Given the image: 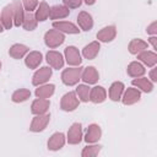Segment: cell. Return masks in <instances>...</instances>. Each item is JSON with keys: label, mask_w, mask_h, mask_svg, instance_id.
Listing matches in <instances>:
<instances>
[{"label": "cell", "mask_w": 157, "mask_h": 157, "mask_svg": "<svg viewBox=\"0 0 157 157\" xmlns=\"http://www.w3.org/2000/svg\"><path fill=\"white\" fill-rule=\"evenodd\" d=\"M102 136V130L98 124H91L87 128L86 135H85V141L87 144H96Z\"/></svg>", "instance_id": "cell-14"}, {"label": "cell", "mask_w": 157, "mask_h": 157, "mask_svg": "<svg viewBox=\"0 0 157 157\" xmlns=\"http://www.w3.org/2000/svg\"><path fill=\"white\" fill-rule=\"evenodd\" d=\"M148 42L151 43V45H152L153 49H157V37L156 36H151L148 38Z\"/></svg>", "instance_id": "cell-39"}, {"label": "cell", "mask_w": 157, "mask_h": 157, "mask_svg": "<svg viewBox=\"0 0 157 157\" xmlns=\"http://www.w3.org/2000/svg\"><path fill=\"white\" fill-rule=\"evenodd\" d=\"M86 5H93L94 2H96V0H82Z\"/></svg>", "instance_id": "cell-40"}, {"label": "cell", "mask_w": 157, "mask_h": 157, "mask_svg": "<svg viewBox=\"0 0 157 157\" xmlns=\"http://www.w3.org/2000/svg\"><path fill=\"white\" fill-rule=\"evenodd\" d=\"M126 72H128L129 76L136 78V77L144 76L145 72H146V69H145V66H144L140 61H132V63H130V64L128 65Z\"/></svg>", "instance_id": "cell-25"}, {"label": "cell", "mask_w": 157, "mask_h": 157, "mask_svg": "<svg viewBox=\"0 0 157 157\" xmlns=\"http://www.w3.org/2000/svg\"><path fill=\"white\" fill-rule=\"evenodd\" d=\"M42 59H43V55L40 52H37V50L28 52L25 59V64L28 69H37L42 63Z\"/></svg>", "instance_id": "cell-18"}, {"label": "cell", "mask_w": 157, "mask_h": 157, "mask_svg": "<svg viewBox=\"0 0 157 157\" xmlns=\"http://www.w3.org/2000/svg\"><path fill=\"white\" fill-rule=\"evenodd\" d=\"M146 32L148 34H151V36H156L157 34V22L153 21L151 25H148L147 28H146Z\"/></svg>", "instance_id": "cell-37"}, {"label": "cell", "mask_w": 157, "mask_h": 157, "mask_svg": "<svg viewBox=\"0 0 157 157\" xmlns=\"http://www.w3.org/2000/svg\"><path fill=\"white\" fill-rule=\"evenodd\" d=\"M23 9L27 10V12H32L37 9L38 6V0H21Z\"/></svg>", "instance_id": "cell-35"}, {"label": "cell", "mask_w": 157, "mask_h": 157, "mask_svg": "<svg viewBox=\"0 0 157 157\" xmlns=\"http://www.w3.org/2000/svg\"><path fill=\"white\" fill-rule=\"evenodd\" d=\"M63 2L69 9H77V7L81 6L82 0H63Z\"/></svg>", "instance_id": "cell-36"}, {"label": "cell", "mask_w": 157, "mask_h": 157, "mask_svg": "<svg viewBox=\"0 0 157 157\" xmlns=\"http://www.w3.org/2000/svg\"><path fill=\"white\" fill-rule=\"evenodd\" d=\"M29 52V48L25 44H20V43H16L13 45H11V48L9 49V55L13 59H21L23 58L27 53Z\"/></svg>", "instance_id": "cell-27"}, {"label": "cell", "mask_w": 157, "mask_h": 157, "mask_svg": "<svg viewBox=\"0 0 157 157\" xmlns=\"http://www.w3.org/2000/svg\"><path fill=\"white\" fill-rule=\"evenodd\" d=\"M12 5V12H13V26L20 27L22 25L23 17H25V9L21 2V0H13L11 2Z\"/></svg>", "instance_id": "cell-11"}, {"label": "cell", "mask_w": 157, "mask_h": 157, "mask_svg": "<svg viewBox=\"0 0 157 157\" xmlns=\"http://www.w3.org/2000/svg\"><path fill=\"white\" fill-rule=\"evenodd\" d=\"M0 70H1V61H0Z\"/></svg>", "instance_id": "cell-42"}, {"label": "cell", "mask_w": 157, "mask_h": 157, "mask_svg": "<svg viewBox=\"0 0 157 157\" xmlns=\"http://www.w3.org/2000/svg\"><path fill=\"white\" fill-rule=\"evenodd\" d=\"M115 36H117V28H115V26L110 25V26H105L101 31H98L97 39L99 42L108 43V42H112L115 38Z\"/></svg>", "instance_id": "cell-13"}, {"label": "cell", "mask_w": 157, "mask_h": 157, "mask_svg": "<svg viewBox=\"0 0 157 157\" xmlns=\"http://www.w3.org/2000/svg\"><path fill=\"white\" fill-rule=\"evenodd\" d=\"M132 86L134 87H137L140 91L142 92H146V93H150L152 90H153V82L151 80H148L147 77H136L132 80Z\"/></svg>", "instance_id": "cell-24"}, {"label": "cell", "mask_w": 157, "mask_h": 157, "mask_svg": "<svg viewBox=\"0 0 157 157\" xmlns=\"http://www.w3.org/2000/svg\"><path fill=\"white\" fill-rule=\"evenodd\" d=\"M101 148H102V146H99V145H88V146L83 147L81 156L82 157H94L101 152Z\"/></svg>", "instance_id": "cell-34"}, {"label": "cell", "mask_w": 157, "mask_h": 157, "mask_svg": "<svg viewBox=\"0 0 157 157\" xmlns=\"http://www.w3.org/2000/svg\"><path fill=\"white\" fill-rule=\"evenodd\" d=\"M137 59L148 67H153L157 64V54L151 50H144L137 54Z\"/></svg>", "instance_id": "cell-20"}, {"label": "cell", "mask_w": 157, "mask_h": 157, "mask_svg": "<svg viewBox=\"0 0 157 157\" xmlns=\"http://www.w3.org/2000/svg\"><path fill=\"white\" fill-rule=\"evenodd\" d=\"M107 98V92L104 90V87L102 86H94L93 88H91L90 91V101L98 104V103H102L104 102Z\"/></svg>", "instance_id": "cell-22"}, {"label": "cell", "mask_w": 157, "mask_h": 157, "mask_svg": "<svg viewBox=\"0 0 157 157\" xmlns=\"http://www.w3.org/2000/svg\"><path fill=\"white\" fill-rule=\"evenodd\" d=\"M65 40V36L63 32L58 31V29H49L48 32H45L44 34V43L48 48H56L59 45H61Z\"/></svg>", "instance_id": "cell-2"}, {"label": "cell", "mask_w": 157, "mask_h": 157, "mask_svg": "<svg viewBox=\"0 0 157 157\" xmlns=\"http://www.w3.org/2000/svg\"><path fill=\"white\" fill-rule=\"evenodd\" d=\"M81 80L87 85H94L99 80V74L94 66H87L82 70Z\"/></svg>", "instance_id": "cell-9"}, {"label": "cell", "mask_w": 157, "mask_h": 157, "mask_svg": "<svg viewBox=\"0 0 157 157\" xmlns=\"http://www.w3.org/2000/svg\"><path fill=\"white\" fill-rule=\"evenodd\" d=\"M78 104H80V99L77 98L76 93L72 91L65 93L60 101V108L64 112H72L78 107Z\"/></svg>", "instance_id": "cell-3"}, {"label": "cell", "mask_w": 157, "mask_h": 157, "mask_svg": "<svg viewBox=\"0 0 157 157\" xmlns=\"http://www.w3.org/2000/svg\"><path fill=\"white\" fill-rule=\"evenodd\" d=\"M67 142L70 145H77L82 140V125L80 123H74L67 131Z\"/></svg>", "instance_id": "cell-8"}, {"label": "cell", "mask_w": 157, "mask_h": 157, "mask_svg": "<svg viewBox=\"0 0 157 157\" xmlns=\"http://www.w3.org/2000/svg\"><path fill=\"white\" fill-rule=\"evenodd\" d=\"M29 97H31V91L29 90H27V88H20V90H16L12 93L11 99L15 103H22V102L27 101Z\"/></svg>", "instance_id": "cell-32"}, {"label": "cell", "mask_w": 157, "mask_h": 157, "mask_svg": "<svg viewBox=\"0 0 157 157\" xmlns=\"http://www.w3.org/2000/svg\"><path fill=\"white\" fill-rule=\"evenodd\" d=\"M53 28L64 32V33H69V34H77L80 33V29L76 25H74L72 22H67V21H55L53 22Z\"/></svg>", "instance_id": "cell-16"}, {"label": "cell", "mask_w": 157, "mask_h": 157, "mask_svg": "<svg viewBox=\"0 0 157 157\" xmlns=\"http://www.w3.org/2000/svg\"><path fill=\"white\" fill-rule=\"evenodd\" d=\"M37 87L38 88H36V92H34L37 98H47L48 99L49 97L53 96V93L55 91V86L53 83H48V85L43 83L40 86H37Z\"/></svg>", "instance_id": "cell-28"}, {"label": "cell", "mask_w": 157, "mask_h": 157, "mask_svg": "<svg viewBox=\"0 0 157 157\" xmlns=\"http://www.w3.org/2000/svg\"><path fill=\"white\" fill-rule=\"evenodd\" d=\"M77 23H78V26H80L81 29H83V31H90V29H92V27H93V18H92V16H91L88 12L81 11V12L77 15Z\"/></svg>", "instance_id": "cell-23"}, {"label": "cell", "mask_w": 157, "mask_h": 157, "mask_svg": "<svg viewBox=\"0 0 157 157\" xmlns=\"http://www.w3.org/2000/svg\"><path fill=\"white\" fill-rule=\"evenodd\" d=\"M65 141H66V137L63 132H55L48 140V148L50 151H59L60 148L64 147Z\"/></svg>", "instance_id": "cell-15"}, {"label": "cell", "mask_w": 157, "mask_h": 157, "mask_svg": "<svg viewBox=\"0 0 157 157\" xmlns=\"http://www.w3.org/2000/svg\"><path fill=\"white\" fill-rule=\"evenodd\" d=\"M82 70H83V67H81V66L65 69L61 72V81H63V83L66 85V86H75V85H77L78 81L81 80Z\"/></svg>", "instance_id": "cell-1"}, {"label": "cell", "mask_w": 157, "mask_h": 157, "mask_svg": "<svg viewBox=\"0 0 157 157\" xmlns=\"http://www.w3.org/2000/svg\"><path fill=\"white\" fill-rule=\"evenodd\" d=\"M99 49H101L99 42H97V40L91 42V43H88L87 45L83 47V49H82V55H83L85 59L92 60V59H94V58L97 56V54L99 53Z\"/></svg>", "instance_id": "cell-19"}, {"label": "cell", "mask_w": 157, "mask_h": 157, "mask_svg": "<svg viewBox=\"0 0 157 157\" xmlns=\"http://www.w3.org/2000/svg\"><path fill=\"white\" fill-rule=\"evenodd\" d=\"M90 91H91V88H90L88 85L86 83V85H78V86L76 87L75 93H76V96L80 98V101H82V102H88V101H90Z\"/></svg>", "instance_id": "cell-33"}, {"label": "cell", "mask_w": 157, "mask_h": 157, "mask_svg": "<svg viewBox=\"0 0 157 157\" xmlns=\"http://www.w3.org/2000/svg\"><path fill=\"white\" fill-rule=\"evenodd\" d=\"M64 55H65V60L69 65L71 66H78L82 61L81 59V54L78 52V49L74 45H69L65 48L64 50Z\"/></svg>", "instance_id": "cell-5"}, {"label": "cell", "mask_w": 157, "mask_h": 157, "mask_svg": "<svg viewBox=\"0 0 157 157\" xmlns=\"http://www.w3.org/2000/svg\"><path fill=\"white\" fill-rule=\"evenodd\" d=\"M124 83L120 82V81H115L110 85L109 87V98L114 102H118L120 101L121 96H123V92H124Z\"/></svg>", "instance_id": "cell-26"}, {"label": "cell", "mask_w": 157, "mask_h": 157, "mask_svg": "<svg viewBox=\"0 0 157 157\" xmlns=\"http://www.w3.org/2000/svg\"><path fill=\"white\" fill-rule=\"evenodd\" d=\"M0 20H1V23L4 26L5 29H11L12 26H13V12H12V5L9 4L6 5L1 13H0Z\"/></svg>", "instance_id": "cell-12"}, {"label": "cell", "mask_w": 157, "mask_h": 157, "mask_svg": "<svg viewBox=\"0 0 157 157\" xmlns=\"http://www.w3.org/2000/svg\"><path fill=\"white\" fill-rule=\"evenodd\" d=\"M140 98H141V91L137 88H134V87H129L123 92V96L120 99H121L123 104L131 105V104L137 103L140 101Z\"/></svg>", "instance_id": "cell-7"}, {"label": "cell", "mask_w": 157, "mask_h": 157, "mask_svg": "<svg viewBox=\"0 0 157 157\" xmlns=\"http://www.w3.org/2000/svg\"><path fill=\"white\" fill-rule=\"evenodd\" d=\"M49 105H50L49 99H47V98H37V99H34V101L32 102L31 112H32V114H34V115L44 114V113L48 112Z\"/></svg>", "instance_id": "cell-17"}, {"label": "cell", "mask_w": 157, "mask_h": 157, "mask_svg": "<svg viewBox=\"0 0 157 157\" xmlns=\"http://www.w3.org/2000/svg\"><path fill=\"white\" fill-rule=\"evenodd\" d=\"M150 78H151L152 82H156V81H157V69H156L155 66H153L152 70L150 71Z\"/></svg>", "instance_id": "cell-38"}, {"label": "cell", "mask_w": 157, "mask_h": 157, "mask_svg": "<svg viewBox=\"0 0 157 157\" xmlns=\"http://www.w3.org/2000/svg\"><path fill=\"white\" fill-rule=\"evenodd\" d=\"M52 74H53V71H52V69L49 66L40 67L32 76V83H33V86H40V85L45 83L52 77Z\"/></svg>", "instance_id": "cell-6"}, {"label": "cell", "mask_w": 157, "mask_h": 157, "mask_svg": "<svg viewBox=\"0 0 157 157\" xmlns=\"http://www.w3.org/2000/svg\"><path fill=\"white\" fill-rule=\"evenodd\" d=\"M45 58H47V63H48L53 69H56V70L63 69L65 61H64L63 55H61L59 52H56V50H49V52L47 53Z\"/></svg>", "instance_id": "cell-10"}, {"label": "cell", "mask_w": 157, "mask_h": 157, "mask_svg": "<svg viewBox=\"0 0 157 157\" xmlns=\"http://www.w3.org/2000/svg\"><path fill=\"white\" fill-rule=\"evenodd\" d=\"M4 29H5V28H4V26H2V23H1V20H0V33H1V32H2Z\"/></svg>", "instance_id": "cell-41"}, {"label": "cell", "mask_w": 157, "mask_h": 157, "mask_svg": "<svg viewBox=\"0 0 157 157\" xmlns=\"http://www.w3.org/2000/svg\"><path fill=\"white\" fill-rule=\"evenodd\" d=\"M49 120H50V115L44 113V114H38L33 118L31 125H29V130L32 132H40L43 131L47 125L49 124Z\"/></svg>", "instance_id": "cell-4"}, {"label": "cell", "mask_w": 157, "mask_h": 157, "mask_svg": "<svg viewBox=\"0 0 157 157\" xmlns=\"http://www.w3.org/2000/svg\"><path fill=\"white\" fill-rule=\"evenodd\" d=\"M49 11H50V7H49V5H48L45 1L39 2L38 6H37V9H36V13H34L37 21H38V22H43V21L48 20V17H49Z\"/></svg>", "instance_id": "cell-29"}, {"label": "cell", "mask_w": 157, "mask_h": 157, "mask_svg": "<svg viewBox=\"0 0 157 157\" xmlns=\"http://www.w3.org/2000/svg\"><path fill=\"white\" fill-rule=\"evenodd\" d=\"M37 23H38V21L36 18V16L31 12H27V13H25V17H23V21H22L21 26L26 31H33V29H36Z\"/></svg>", "instance_id": "cell-31"}, {"label": "cell", "mask_w": 157, "mask_h": 157, "mask_svg": "<svg viewBox=\"0 0 157 157\" xmlns=\"http://www.w3.org/2000/svg\"><path fill=\"white\" fill-rule=\"evenodd\" d=\"M147 48H148V44L142 39H132L128 47L130 54H134V55H137L139 53L146 50Z\"/></svg>", "instance_id": "cell-30"}, {"label": "cell", "mask_w": 157, "mask_h": 157, "mask_svg": "<svg viewBox=\"0 0 157 157\" xmlns=\"http://www.w3.org/2000/svg\"><path fill=\"white\" fill-rule=\"evenodd\" d=\"M69 15H70V10L65 5H55L50 7V11H49L50 20H61V18L67 17Z\"/></svg>", "instance_id": "cell-21"}]
</instances>
